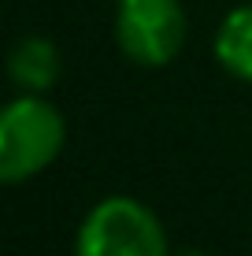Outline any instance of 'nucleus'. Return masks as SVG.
<instances>
[{"instance_id": "nucleus-1", "label": "nucleus", "mask_w": 252, "mask_h": 256, "mask_svg": "<svg viewBox=\"0 0 252 256\" xmlns=\"http://www.w3.org/2000/svg\"><path fill=\"white\" fill-rule=\"evenodd\" d=\"M67 138L63 116L41 93H22L7 100L0 116V178L7 186L41 174L59 156Z\"/></svg>"}, {"instance_id": "nucleus-5", "label": "nucleus", "mask_w": 252, "mask_h": 256, "mask_svg": "<svg viewBox=\"0 0 252 256\" xmlns=\"http://www.w3.org/2000/svg\"><path fill=\"white\" fill-rule=\"evenodd\" d=\"M215 60L241 82H252V4L234 8L215 30Z\"/></svg>"}, {"instance_id": "nucleus-3", "label": "nucleus", "mask_w": 252, "mask_h": 256, "mask_svg": "<svg viewBox=\"0 0 252 256\" xmlns=\"http://www.w3.org/2000/svg\"><path fill=\"white\" fill-rule=\"evenodd\" d=\"M115 41L126 60L141 67H163L186 41V12L178 0H119Z\"/></svg>"}, {"instance_id": "nucleus-6", "label": "nucleus", "mask_w": 252, "mask_h": 256, "mask_svg": "<svg viewBox=\"0 0 252 256\" xmlns=\"http://www.w3.org/2000/svg\"><path fill=\"white\" fill-rule=\"evenodd\" d=\"M175 256H208L204 249H182V252H175Z\"/></svg>"}, {"instance_id": "nucleus-4", "label": "nucleus", "mask_w": 252, "mask_h": 256, "mask_svg": "<svg viewBox=\"0 0 252 256\" xmlns=\"http://www.w3.org/2000/svg\"><path fill=\"white\" fill-rule=\"evenodd\" d=\"M59 70V48L52 45L48 38H41V34H26V38L15 41L11 56H7V74H11V82L19 86L22 93H48L52 86H56Z\"/></svg>"}, {"instance_id": "nucleus-2", "label": "nucleus", "mask_w": 252, "mask_h": 256, "mask_svg": "<svg viewBox=\"0 0 252 256\" xmlns=\"http://www.w3.org/2000/svg\"><path fill=\"white\" fill-rule=\"evenodd\" d=\"M74 256H175L167 230L149 204L134 197H104L85 212Z\"/></svg>"}]
</instances>
